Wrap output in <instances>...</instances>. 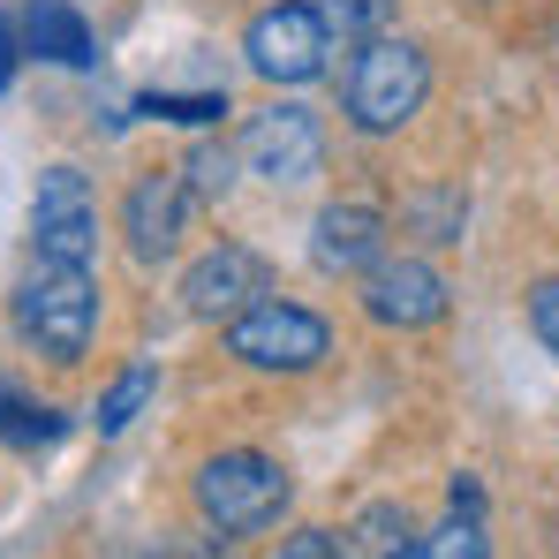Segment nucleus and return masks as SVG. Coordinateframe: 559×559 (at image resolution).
Returning <instances> with one entry per match:
<instances>
[{
	"mask_svg": "<svg viewBox=\"0 0 559 559\" xmlns=\"http://www.w3.org/2000/svg\"><path fill=\"white\" fill-rule=\"evenodd\" d=\"M15 333L46 356V364H76L98 333V280L92 265H46L15 287Z\"/></svg>",
	"mask_w": 559,
	"mask_h": 559,
	"instance_id": "nucleus-1",
	"label": "nucleus"
},
{
	"mask_svg": "<svg viewBox=\"0 0 559 559\" xmlns=\"http://www.w3.org/2000/svg\"><path fill=\"white\" fill-rule=\"evenodd\" d=\"M431 98V61H424V46H408V38H393V31H378L356 46V61H348V121L364 129V136H393L401 121H416V106Z\"/></svg>",
	"mask_w": 559,
	"mask_h": 559,
	"instance_id": "nucleus-2",
	"label": "nucleus"
},
{
	"mask_svg": "<svg viewBox=\"0 0 559 559\" xmlns=\"http://www.w3.org/2000/svg\"><path fill=\"white\" fill-rule=\"evenodd\" d=\"M287 499H295V484H287V468L273 454H212V462L197 468V514L219 530V537H258V530H273L280 514H287Z\"/></svg>",
	"mask_w": 559,
	"mask_h": 559,
	"instance_id": "nucleus-3",
	"label": "nucleus"
},
{
	"mask_svg": "<svg viewBox=\"0 0 559 559\" xmlns=\"http://www.w3.org/2000/svg\"><path fill=\"white\" fill-rule=\"evenodd\" d=\"M325 348H333L325 318L302 310V302H280V295L250 302L242 318H227V356H242L250 371H318Z\"/></svg>",
	"mask_w": 559,
	"mask_h": 559,
	"instance_id": "nucleus-4",
	"label": "nucleus"
},
{
	"mask_svg": "<svg viewBox=\"0 0 559 559\" xmlns=\"http://www.w3.org/2000/svg\"><path fill=\"white\" fill-rule=\"evenodd\" d=\"M31 250L46 265H92L98 258V197L76 167H46L31 197Z\"/></svg>",
	"mask_w": 559,
	"mask_h": 559,
	"instance_id": "nucleus-5",
	"label": "nucleus"
},
{
	"mask_svg": "<svg viewBox=\"0 0 559 559\" xmlns=\"http://www.w3.org/2000/svg\"><path fill=\"white\" fill-rule=\"evenodd\" d=\"M242 53H250V69H258L265 84H310V76H325L333 31H325V15H318L310 0H280V8H265V15L250 23Z\"/></svg>",
	"mask_w": 559,
	"mask_h": 559,
	"instance_id": "nucleus-6",
	"label": "nucleus"
},
{
	"mask_svg": "<svg viewBox=\"0 0 559 559\" xmlns=\"http://www.w3.org/2000/svg\"><path fill=\"white\" fill-rule=\"evenodd\" d=\"M242 159H250V175L273 189H302L318 167H325V129H318V114L310 106H265V114H250V129H242Z\"/></svg>",
	"mask_w": 559,
	"mask_h": 559,
	"instance_id": "nucleus-7",
	"label": "nucleus"
},
{
	"mask_svg": "<svg viewBox=\"0 0 559 559\" xmlns=\"http://www.w3.org/2000/svg\"><path fill=\"white\" fill-rule=\"evenodd\" d=\"M189 204H197V197H189L182 167H152V175H136L129 204H121V235H129V258H136V265H167V258L182 250Z\"/></svg>",
	"mask_w": 559,
	"mask_h": 559,
	"instance_id": "nucleus-8",
	"label": "nucleus"
},
{
	"mask_svg": "<svg viewBox=\"0 0 559 559\" xmlns=\"http://www.w3.org/2000/svg\"><path fill=\"white\" fill-rule=\"evenodd\" d=\"M273 295V265L250 250V242H219V250H204L182 280V302L189 318H242L250 302H265Z\"/></svg>",
	"mask_w": 559,
	"mask_h": 559,
	"instance_id": "nucleus-9",
	"label": "nucleus"
},
{
	"mask_svg": "<svg viewBox=\"0 0 559 559\" xmlns=\"http://www.w3.org/2000/svg\"><path fill=\"white\" fill-rule=\"evenodd\" d=\"M364 310H371L378 325H393V333L439 325L447 318V280L424 258H378L371 273H364Z\"/></svg>",
	"mask_w": 559,
	"mask_h": 559,
	"instance_id": "nucleus-10",
	"label": "nucleus"
},
{
	"mask_svg": "<svg viewBox=\"0 0 559 559\" xmlns=\"http://www.w3.org/2000/svg\"><path fill=\"white\" fill-rule=\"evenodd\" d=\"M378 250H385V212H378L371 197H341V204L318 212V242H310V258H318L325 273H371Z\"/></svg>",
	"mask_w": 559,
	"mask_h": 559,
	"instance_id": "nucleus-11",
	"label": "nucleus"
},
{
	"mask_svg": "<svg viewBox=\"0 0 559 559\" xmlns=\"http://www.w3.org/2000/svg\"><path fill=\"white\" fill-rule=\"evenodd\" d=\"M23 38L53 69H92V23L76 15V0H31L23 8Z\"/></svg>",
	"mask_w": 559,
	"mask_h": 559,
	"instance_id": "nucleus-12",
	"label": "nucleus"
},
{
	"mask_svg": "<svg viewBox=\"0 0 559 559\" xmlns=\"http://www.w3.org/2000/svg\"><path fill=\"white\" fill-rule=\"evenodd\" d=\"M318 15H325V31L341 46H364V38H378L393 23V0H318Z\"/></svg>",
	"mask_w": 559,
	"mask_h": 559,
	"instance_id": "nucleus-13",
	"label": "nucleus"
},
{
	"mask_svg": "<svg viewBox=\"0 0 559 559\" xmlns=\"http://www.w3.org/2000/svg\"><path fill=\"white\" fill-rule=\"evenodd\" d=\"M393 559H491V545H484V530H476V514H454L447 530H431L424 545H401Z\"/></svg>",
	"mask_w": 559,
	"mask_h": 559,
	"instance_id": "nucleus-14",
	"label": "nucleus"
},
{
	"mask_svg": "<svg viewBox=\"0 0 559 559\" xmlns=\"http://www.w3.org/2000/svg\"><path fill=\"white\" fill-rule=\"evenodd\" d=\"M0 439L46 447V439H61V416H53V408H31V401H15V393H0Z\"/></svg>",
	"mask_w": 559,
	"mask_h": 559,
	"instance_id": "nucleus-15",
	"label": "nucleus"
},
{
	"mask_svg": "<svg viewBox=\"0 0 559 559\" xmlns=\"http://www.w3.org/2000/svg\"><path fill=\"white\" fill-rule=\"evenodd\" d=\"M144 401H152V371H129V378H114V393L98 401V439H114V431H129Z\"/></svg>",
	"mask_w": 559,
	"mask_h": 559,
	"instance_id": "nucleus-16",
	"label": "nucleus"
},
{
	"mask_svg": "<svg viewBox=\"0 0 559 559\" xmlns=\"http://www.w3.org/2000/svg\"><path fill=\"white\" fill-rule=\"evenodd\" d=\"M144 114L197 129V121H219V114H227V92H159V98H144Z\"/></svg>",
	"mask_w": 559,
	"mask_h": 559,
	"instance_id": "nucleus-17",
	"label": "nucleus"
},
{
	"mask_svg": "<svg viewBox=\"0 0 559 559\" xmlns=\"http://www.w3.org/2000/svg\"><path fill=\"white\" fill-rule=\"evenodd\" d=\"M227 175H235V159H227L219 144H204V152H189V167H182L189 197H219V189H227Z\"/></svg>",
	"mask_w": 559,
	"mask_h": 559,
	"instance_id": "nucleus-18",
	"label": "nucleus"
},
{
	"mask_svg": "<svg viewBox=\"0 0 559 559\" xmlns=\"http://www.w3.org/2000/svg\"><path fill=\"white\" fill-rule=\"evenodd\" d=\"M273 559H348V545H341L333 530H295V537H287Z\"/></svg>",
	"mask_w": 559,
	"mask_h": 559,
	"instance_id": "nucleus-19",
	"label": "nucleus"
},
{
	"mask_svg": "<svg viewBox=\"0 0 559 559\" xmlns=\"http://www.w3.org/2000/svg\"><path fill=\"white\" fill-rule=\"evenodd\" d=\"M530 325H537V341L559 356V280H545V287L530 295Z\"/></svg>",
	"mask_w": 559,
	"mask_h": 559,
	"instance_id": "nucleus-20",
	"label": "nucleus"
},
{
	"mask_svg": "<svg viewBox=\"0 0 559 559\" xmlns=\"http://www.w3.org/2000/svg\"><path fill=\"white\" fill-rule=\"evenodd\" d=\"M8 76H15V23H0V92H8Z\"/></svg>",
	"mask_w": 559,
	"mask_h": 559,
	"instance_id": "nucleus-21",
	"label": "nucleus"
},
{
	"mask_svg": "<svg viewBox=\"0 0 559 559\" xmlns=\"http://www.w3.org/2000/svg\"><path fill=\"white\" fill-rule=\"evenodd\" d=\"M476 507H484V491H476L468 476H454V514H476Z\"/></svg>",
	"mask_w": 559,
	"mask_h": 559,
	"instance_id": "nucleus-22",
	"label": "nucleus"
}]
</instances>
